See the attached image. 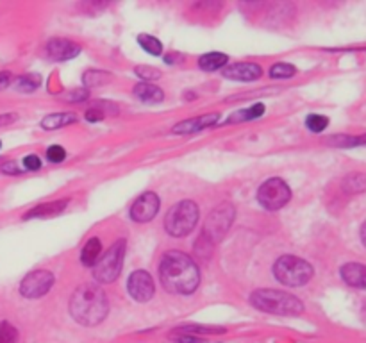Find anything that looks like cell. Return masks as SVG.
Returning a JSON list of instances; mask_svg holds the SVG:
<instances>
[{"label":"cell","instance_id":"cell-18","mask_svg":"<svg viewBox=\"0 0 366 343\" xmlns=\"http://www.w3.org/2000/svg\"><path fill=\"white\" fill-rule=\"evenodd\" d=\"M100 252H102V243L98 238H91L88 243L84 245V249L81 250V263L84 266H95L100 259Z\"/></svg>","mask_w":366,"mask_h":343},{"label":"cell","instance_id":"cell-25","mask_svg":"<svg viewBox=\"0 0 366 343\" xmlns=\"http://www.w3.org/2000/svg\"><path fill=\"white\" fill-rule=\"evenodd\" d=\"M297 73V68L290 63H275L270 68V77L273 79H290Z\"/></svg>","mask_w":366,"mask_h":343},{"label":"cell","instance_id":"cell-20","mask_svg":"<svg viewBox=\"0 0 366 343\" xmlns=\"http://www.w3.org/2000/svg\"><path fill=\"white\" fill-rule=\"evenodd\" d=\"M75 122V115L72 113H52V115H47L42 120V127L47 129V131H52V129H60L63 125H68Z\"/></svg>","mask_w":366,"mask_h":343},{"label":"cell","instance_id":"cell-9","mask_svg":"<svg viewBox=\"0 0 366 343\" xmlns=\"http://www.w3.org/2000/svg\"><path fill=\"white\" fill-rule=\"evenodd\" d=\"M52 284H54V275H52V272L35 270L24 277V281L20 283V293L26 297V299H39V297H43L45 293H48Z\"/></svg>","mask_w":366,"mask_h":343},{"label":"cell","instance_id":"cell-7","mask_svg":"<svg viewBox=\"0 0 366 343\" xmlns=\"http://www.w3.org/2000/svg\"><path fill=\"white\" fill-rule=\"evenodd\" d=\"M291 198L290 186L286 185L282 179H268L266 183H263L257 192V201L261 206L268 211H277L284 207Z\"/></svg>","mask_w":366,"mask_h":343},{"label":"cell","instance_id":"cell-26","mask_svg":"<svg viewBox=\"0 0 366 343\" xmlns=\"http://www.w3.org/2000/svg\"><path fill=\"white\" fill-rule=\"evenodd\" d=\"M306 125L309 131H313V133H322L324 129H327L329 118H325L324 115H309L307 116Z\"/></svg>","mask_w":366,"mask_h":343},{"label":"cell","instance_id":"cell-33","mask_svg":"<svg viewBox=\"0 0 366 343\" xmlns=\"http://www.w3.org/2000/svg\"><path fill=\"white\" fill-rule=\"evenodd\" d=\"M11 84V72H0V90H6Z\"/></svg>","mask_w":366,"mask_h":343},{"label":"cell","instance_id":"cell-10","mask_svg":"<svg viewBox=\"0 0 366 343\" xmlns=\"http://www.w3.org/2000/svg\"><path fill=\"white\" fill-rule=\"evenodd\" d=\"M127 290L136 302H149L154 297V293H156L154 279L145 270L132 272L127 281Z\"/></svg>","mask_w":366,"mask_h":343},{"label":"cell","instance_id":"cell-32","mask_svg":"<svg viewBox=\"0 0 366 343\" xmlns=\"http://www.w3.org/2000/svg\"><path fill=\"white\" fill-rule=\"evenodd\" d=\"M104 115H106V111H104L102 107H91V109L86 111L84 116L88 122H100L104 118Z\"/></svg>","mask_w":366,"mask_h":343},{"label":"cell","instance_id":"cell-34","mask_svg":"<svg viewBox=\"0 0 366 343\" xmlns=\"http://www.w3.org/2000/svg\"><path fill=\"white\" fill-rule=\"evenodd\" d=\"M175 342H177V343H204L202 340L196 338L195 335H183L181 338L175 340Z\"/></svg>","mask_w":366,"mask_h":343},{"label":"cell","instance_id":"cell-6","mask_svg":"<svg viewBox=\"0 0 366 343\" xmlns=\"http://www.w3.org/2000/svg\"><path fill=\"white\" fill-rule=\"evenodd\" d=\"M125 249H127V245H125L124 240H118L106 254L104 257L98 259V263L95 265V279H97L98 283H113L116 281L122 272V265H124V257H125Z\"/></svg>","mask_w":366,"mask_h":343},{"label":"cell","instance_id":"cell-13","mask_svg":"<svg viewBox=\"0 0 366 343\" xmlns=\"http://www.w3.org/2000/svg\"><path fill=\"white\" fill-rule=\"evenodd\" d=\"M79 52H81V47L77 43L70 41V39L55 38L47 43V54L55 61L73 59V57L79 56Z\"/></svg>","mask_w":366,"mask_h":343},{"label":"cell","instance_id":"cell-22","mask_svg":"<svg viewBox=\"0 0 366 343\" xmlns=\"http://www.w3.org/2000/svg\"><path fill=\"white\" fill-rule=\"evenodd\" d=\"M343 189L347 193L366 192V174H352L343 180Z\"/></svg>","mask_w":366,"mask_h":343},{"label":"cell","instance_id":"cell-8","mask_svg":"<svg viewBox=\"0 0 366 343\" xmlns=\"http://www.w3.org/2000/svg\"><path fill=\"white\" fill-rule=\"evenodd\" d=\"M235 207L230 206V204H221L218 206L213 213L209 214L208 222H205V231H204V238L208 241H218L223 238L227 231H229L230 223L235 220Z\"/></svg>","mask_w":366,"mask_h":343},{"label":"cell","instance_id":"cell-11","mask_svg":"<svg viewBox=\"0 0 366 343\" xmlns=\"http://www.w3.org/2000/svg\"><path fill=\"white\" fill-rule=\"evenodd\" d=\"M159 197L154 192H145L143 195L134 201L131 206V219L138 223H145L158 214L159 211Z\"/></svg>","mask_w":366,"mask_h":343},{"label":"cell","instance_id":"cell-31","mask_svg":"<svg viewBox=\"0 0 366 343\" xmlns=\"http://www.w3.org/2000/svg\"><path fill=\"white\" fill-rule=\"evenodd\" d=\"M24 167H26V170L29 172H36L42 168V159L38 158L36 154H29L24 158Z\"/></svg>","mask_w":366,"mask_h":343},{"label":"cell","instance_id":"cell-23","mask_svg":"<svg viewBox=\"0 0 366 343\" xmlns=\"http://www.w3.org/2000/svg\"><path fill=\"white\" fill-rule=\"evenodd\" d=\"M138 43H140V47L143 48V50L152 54V56H161L163 43L159 41L158 38H154V36L150 35H140L138 36Z\"/></svg>","mask_w":366,"mask_h":343},{"label":"cell","instance_id":"cell-38","mask_svg":"<svg viewBox=\"0 0 366 343\" xmlns=\"http://www.w3.org/2000/svg\"><path fill=\"white\" fill-rule=\"evenodd\" d=\"M0 147H2V143H0Z\"/></svg>","mask_w":366,"mask_h":343},{"label":"cell","instance_id":"cell-3","mask_svg":"<svg viewBox=\"0 0 366 343\" xmlns=\"http://www.w3.org/2000/svg\"><path fill=\"white\" fill-rule=\"evenodd\" d=\"M250 304L264 313L295 317L304 311V304L291 293L279 290H256L250 295Z\"/></svg>","mask_w":366,"mask_h":343},{"label":"cell","instance_id":"cell-5","mask_svg":"<svg viewBox=\"0 0 366 343\" xmlns=\"http://www.w3.org/2000/svg\"><path fill=\"white\" fill-rule=\"evenodd\" d=\"M273 274L279 283L298 288L311 281L313 266L297 256H282L273 265Z\"/></svg>","mask_w":366,"mask_h":343},{"label":"cell","instance_id":"cell-35","mask_svg":"<svg viewBox=\"0 0 366 343\" xmlns=\"http://www.w3.org/2000/svg\"><path fill=\"white\" fill-rule=\"evenodd\" d=\"M15 120H17V115H13V113H8V115H0V125L13 124Z\"/></svg>","mask_w":366,"mask_h":343},{"label":"cell","instance_id":"cell-37","mask_svg":"<svg viewBox=\"0 0 366 343\" xmlns=\"http://www.w3.org/2000/svg\"><path fill=\"white\" fill-rule=\"evenodd\" d=\"M365 318H366V306H365Z\"/></svg>","mask_w":366,"mask_h":343},{"label":"cell","instance_id":"cell-4","mask_svg":"<svg viewBox=\"0 0 366 343\" xmlns=\"http://www.w3.org/2000/svg\"><path fill=\"white\" fill-rule=\"evenodd\" d=\"M201 211L193 201H183L179 204H175L165 219V229L168 234L175 236V238H183L187 236L195 229L196 222H199Z\"/></svg>","mask_w":366,"mask_h":343},{"label":"cell","instance_id":"cell-21","mask_svg":"<svg viewBox=\"0 0 366 343\" xmlns=\"http://www.w3.org/2000/svg\"><path fill=\"white\" fill-rule=\"evenodd\" d=\"M264 115V104H254L248 109H241V111H236L235 116H230L229 124H235V122H248V120H256Z\"/></svg>","mask_w":366,"mask_h":343},{"label":"cell","instance_id":"cell-28","mask_svg":"<svg viewBox=\"0 0 366 343\" xmlns=\"http://www.w3.org/2000/svg\"><path fill=\"white\" fill-rule=\"evenodd\" d=\"M66 158V150L60 145H52L47 149V159L51 163H63Z\"/></svg>","mask_w":366,"mask_h":343},{"label":"cell","instance_id":"cell-12","mask_svg":"<svg viewBox=\"0 0 366 343\" xmlns=\"http://www.w3.org/2000/svg\"><path fill=\"white\" fill-rule=\"evenodd\" d=\"M223 77L232 79V81L250 82L257 81L263 75V68L257 63H235L223 68Z\"/></svg>","mask_w":366,"mask_h":343},{"label":"cell","instance_id":"cell-27","mask_svg":"<svg viewBox=\"0 0 366 343\" xmlns=\"http://www.w3.org/2000/svg\"><path fill=\"white\" fill-rule=\"evenodd\" d=\"M18 333L11 324L2 322L0 324V343H17Z\"/></svg>","mask_w":366,"mask_h":343},{"label":"cell","instance_id":"cell-2","mask_svg":"<svg viewBox=\"0 0 366 343\" xmlns=\"http://www.w3.org/2000/svg\"><path fill=\"white\" fill-rule=\"evenodd\" d=\"M109 311V302L100 286L82 284L73 292L70 299V313L81 326H97Z\"/></svg>","mask_w":366,"mask_h":343},{"label":"cell","instance_id":"cell-24","mask_svg":"<svg viewBox=\"0 0 366 343\" xmlns=\"http://www.w3.org/2000/svg\"><path fill=\"white\" fill-rule=\"evenodd\" d=\"M39 84H42V77H39L38 73H27V75H21L17 81V90L30 93V91H35Z\"/></svg>","mask_w":366,"mask_h":343},{"label":"cell","instance_id":"cell-30","mask_svg":"<svg viewBox=\"0 0 366 343\" xmlns=\"http://www.w3.org/2000/svg\"><path fill=\"white\" fill-rule=\"evenodd\" d=\"M134 72H136L138 77L145 79V81H152V79H158L161 73H159V70L152 68V66H136L134 68Z\"/></svg>","mask_w":366,"mask_h":343},{"label":"cell","instance_id":"cell-14","mask_svg":"<svg viewBox=\"0 0 366 343\" xmlns=\"http://www.w3.org/2000/svg\"><path fill=\"white\" fill-rule=\"evenodd\" d=\"M220 115L218 113H209V115H202L199 118H190V120H184L181 124H177L174 127L175 134H190V133H199V131H204L208 127H213L218 122Z\"/></svg>","mask_w":366,"mask_h":343},{"label":"cell","instance_id":"cell-19","mask_svg":"<svg viewBox=\"0 0 366 343\" xmlns=\"http://www.w3.org/2000/svg\"><path fill=\"white\" fill-rule=\"evenodd\" d=\"M227 61L229 57L221 52H209V54H204V56L199 59V66L205 72H214V70H221L227 66Z\"/></svg>","mask_w":366,"mask_h":343},{"label":"cell","instance_id":"cell-29","mask_svg":"<svg viewBox=\"0 0 366 343\" xmlns=\"http://www.w3.org/2000/svg\"><path fill=\"white\" fill-rule=\"evenodd\" d=\"M82 81H84L86 86H98L102 84V82L109 81V75H106L104 72H88L82 77Z\"/></svg>","mask_w":366,"mask_h":343},{"label":"cell","instance_id":"cell-16","mask_svg":"<svg viewBox=\"0 0 366 343\" xmlns=\"http://www.w3.org/2000/svg\"><path fill=\"white\" fill-rule=\"evenodd\" d=\"M68 206V198H61V201H54V202H47V204H42V206L30 210L29 213L24 216L26 220L30 219H48V216H55V214L63 213Z\"/></svg>","mask_w":366,"mask_h":343},{"label":"cell","instance_id":"cell-17","mask_svg":"<svg viewBox=\"0 0 366 343\" xmlns=\"http://www.w3.org/2000/svg\"><path fill=\"white\" fill-rule=\"evenodd\" d=\"M134 95L141 102L147 104H158L163 102V99H165V93H163L161 88L156 84H150V82H140V84L134 86Z\"/></svg>","mask_w":366,"mask_h":343},{"label":"cell","instance_id":"cell-15","mask_svg":"<svg viewBox=\"0 0 366 343\" xmlns=\"http://www.w3.org/2000/svg\"><path fill=\"white\" fill-rule=\"evenodd\" d=\"M341 277L349 286L366 290V266L359 263H347L341 266Z\"/></svg>","mask_w":366,"mask_h":343},{"label":"cell","instance_id":"cell-1","mask_svg":"<svg viewBox=\"0 0 366 343\" xmlns=\"http://www.w3.org/2000/svg\"><path fill=\"white\" fill-rule=\"evenodd\" d=\"M159 277L166 292L175 295H190L199 288L201 272L199 266L187 254L172 250L163 256L159 265Z\"/></svg>","mask_w":366,"mask_h":343},{"label":"cell","instance_id":"cell-36","mask_svg":"<svg viewBox=\"0 0 366 343\" xmlns=\"http://www.w3.org/2000/svg\"><path fill=\"white\" fill-rule=\"evenodd\" d=\"M361 241L365 243V247H366V222L363 223V228H361Z\"/></svg>","mask_w":366,"mask_h":343}]
</instances>
